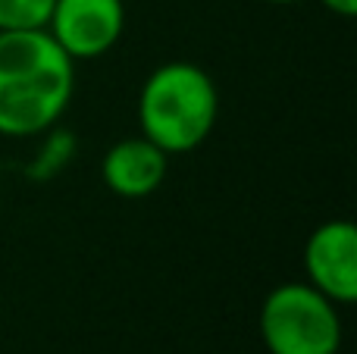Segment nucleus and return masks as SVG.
<instances>
[{
  "label": "nucleus",
  "mask_w": 357,
  "mask_h": 354,
  "mask_svg": "<svg viewBox=\"0 0 357 354\" xmlns=\"http://www.w3.org/2000/svg\"><path fill=\"white\" fill-rule=\"evenodd\" d=\"M73 94L75 63L47 31H0V138H38Z\"/></svg>",
  "instance_id": "obj_1"
},
{
  "label": "nucleus",
  "mask_w": 357,
  "mask_h": 354,
  "mask_svg": "<svg viewBox=\"0 0 357 354\" xmlns=\"http://www.w3.org/2000/svg\"><path fill=\"white\" fill-rule=\"evenodd\" d=\"M220 116V91L197 63L169 60L138 91V129L167 157L191 154L210 138Z\"/></svg>",
  "instance_id": "obj_2"
},
{
  "label": "nucleus",
  "mask_w": 357,
  "mask_h": 354,
  "mask_svg": "<svg viewBox=\"0 0 357 354\" xmlns=\"http://www.w3.org/2000/svg\"><path fill=\"white\" fill-rule=\"evenodd\" d=\"M257 330L266 354H339L345 336L339 305L304 279L282 282L266 295Z\"/></svg>",
  "instance_id": "obj_3"
},
{
  "label": "nucleus",
  "mask_w": 357,
  "mask_h": 354,
  "mask_svg": "<svg viewBox=\"0 0 357 354\" xmlns=\"http://www.w3.org/2000/svg\"><path fill=\"white\" fill-rule=\"evenodd\" d=\"M47 31L73 63L107 56L126 31L123 0H54Z\"/></svg>",
  "instance_id": "obj_4"
},
{
  "label": "nucleus",
  "mask_w": 357,
  "mask_h": 354,
  "mask_svg": "<svg viewBox=\"0 0 357 354\" xmlns=\"http://www.w3.org/2000/svg\"><path fill=\"white\" fill-rule=\"evenodd\" d=\"M304 282L333 305L357 301V226L351 220H326L304 242Z\"/></svg>",
  "instance_id": "obj_5"
},
{
  "label": "nucleus",
  "mask_w": 357,
  "mask_h": 354,
  "mask_svg": "<svg viewBox=\"0 0 357 354\" xmlns=\"http://www.w3.org/2000/svg\"><path fill=\"white\" fill-rule=\"evenodd\" d=\"M167 169L169 157L138 132V135L119 138L116 144L107 148L104 160H100V179L116 198L138 201L163 185Z\"/></svg>",
  "instance_id": "obj_6"
},
{
  "label": "nucleus",
  "mask_w": 357,
  "mask_h": 354,
  "mask_svg": "<svg viewBox=\"0 0 357 354\" xmlns=\"http://www.w3.org/2000/svg\"><path fill=\"white\" fill-rule=\"evenodd\" d=\"M75 151H79V138L66 125H50L47 132L38 135V148L31 154V160L25 163V176L31 182H50L73 163Z\"/></svg>",
  "instance_id": "obj_7"
},
{
  "label": "nucleus",
  "mask_w": 357,
  "mask_h": 354,
  "mask_svg": "<svg viewBox=\"0 0 357 354\" xmlns=\"http://www.w3.org/2000/svg\"><path fill=\"white\" fill-rule=\"evenodd\" d=\"M54 0H0V31L47 29Z\"/></svg>",
  "instance_id": "obj_8"
},
{
  "label": "nucleus",
  "mask_w": 357,
  "mask_h": 354,
  "mask_svg": "<svg viewBox=\"0 0 357 354\" xmlns=\"http://www.w3.org/2000/svg\"><path fill=\"white\" fill-rule=\"evenodd\" d=\"M323 10H329L333 16H342V19H351L357 16V0H317Z\"/></svg>",
  "instance_id": "obj_9"
},
{
  "label": "nucleus",
  "mask_w": 357,
  "mask_h": 354,
  "mask_svg": "<svg viewBox=\"0 0 357 354\" xmlns=\"http://www.w3.org/2000/svg\"><path fill=\"white\" fill-rule=\"evenodd\" d=\"M266 3H276V6H295V3H301V0H266Z\"/></svg>",
  "instance_id": "obj_10"
}]
</instances>
